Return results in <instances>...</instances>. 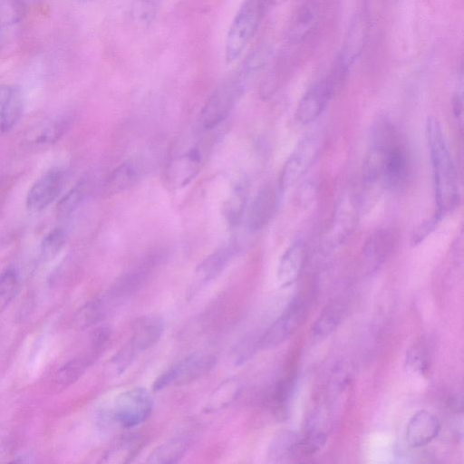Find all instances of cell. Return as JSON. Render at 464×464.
Masks as SVG:
<instances>
[{
	"label": "cell",
	"instance_id": "1",
	"mask_svg": "<svg viewBox=\"0 0 464 464\" xmlns=\"http://www.w3.org/2000/svg\"><path fill=\"white\" fill-rule=\"evenodd\" d=\"M426 138L437 207L434 215L442 220L459 201L457 173L441 126L434 117L427 119Z\"/></svg>",
	"mask_w": 464,
	"mask_h": 464
},
{
	"label": "cell",
	"instance_id": "2",
	"mask_svg": "<svg viewBox=\"0 0 464 464\" xmlns=\"http://www.w3.org/2000/svg\"><path fill=\"white\" fill-rule=\"evenodd\" d=\"M263 14V0H244L228 27L224 48L227 64L238 61L257 31Z\"/></svg>",
	"mask_w": 464,
	"mask_h": 464
},
{
	"label": "cell",
	"instance_id": "3",
	"mask_svg": "<svg viewBox=\"0 0 464 464\" xmlns=\"http://www.w3.org/2000/svg\"><path fill=\"white\" fill-rule=\"evenodd\" d=\"M153 401L142 387L129 388L119 393L109 409V418L123 429H131L146 421L152 411Z\"/></svg>",
	"mask_w": 464,
	"mask_h": 464
},
{
	"label": "cell",
	"instance_id": "4",
	"mask_svg": "<svg viewBox=\"0 0 464 464\" xmlns=\"http://www.w3.org/2000/svg\"><path fill=\"white\" fill-rule=\"evenodd\" d=\"M246 90V85L236 73L220 83L200 111L201 128L209 130L218 126L227 118Z\"/></svg>",
	"mask_w": 464,
	"mask_h": 464
},
{
	"label": "cell",
	"instance_id": "5",
	"mask_svg": "<svg viewBox=\"0 0 464 464\" xmlns=\"http://www.w3.org/2000/svg\"><path fill=\"white\" fill-rule=\"evenodd\" d=\"M164 333V320L158 314H148L135 320L128 343L112 361L119 370L125 369L140 353L153 347Z\"/></svg>",
	"mask_w": 464,
	"mask_h": 464
},
{
	"label": "cell",
	"instance_id": "6",
	"mask_svg": "<svg viewBox=\"0 0 464 464\" xmlns=\"http://www.w3.org/2000/svg\"><path fill=\"white\" fill-rule=\"evenodd\" d=\"M322 136L312 130L304 134L297 142L285 160L279 178L281 190L295 185L312 167L322 147Z\"/></svg>",
	"mask_w": 464,
	"mask_h": 464
},
{
	"label": "cell",
	"instance_id": "7",
	"mask_svg": "<svg viewBox=\"0 0 464 464\" xmlns=\"http://www.w3.org/2000/svg\"><path fill=\"white\" fill-rule=\"evenodd\" d=\"M216 363V358L208 353H193L174 363L153 382L154 391L168 387L183 386L194 382L208 373Z\"/></svg>",
	"mask_w": 464,
	"mask_h": 464
},
{
	"label": "cell",
	"instance_id": "8",
	"mask_svg": "<svg viewBox=\"0 0 464 464\" xmlns=\"http://www.w3.org/2000/svg\"><path fill=\"white\" fill-rule=\"evenodd\" d=\"M306 315V303L302 296L297 295L260 338L259 347L268 350L284 343L303 325Z\"/></svg>",
	"mask_w": 464,
	"mask_h": 464
},
{
	"label": "cell",
	"instance_id": "9",
	"mask_svg": "<svg viewBox=\"0 0 464 464\" xmlns=\"http://www.w3.org/2000/svg\"><path fill=\"white\" fill-rule=\"evenodd\" d=\"M341 77L336 71L334 75L321 80L306 91L295 111V119L300 124H309L321 116L334 96L336 83Z\"/></svg>",
	"mask_w": 464,
	"mask_h": 464
},
{
	"label": "cell",
	"instance_id": "10",
	"mask_svg": "<svg viewBox=\"0 0 464 464\" xmlns=\"http://www.w3.org/2000/svg\"><path fill=\"white\" fill-rule=\"evenodd\" d=\"M359 206V198L352 193L342 196L324 236L327 247H338L352 234L357 222Z\"/></svg>",
	"mask_w": 464,
	"mask_h": 464
},
{
	"label": "cell",
	"instance_id": "11",
	"mask_svg": "<svg viewBox=\"0 0 464 464\" xmlns=\"http://www.w3.org/2000/svg\"><path fill=\"white\" fill-rule=\"evenodd\" d=\"M63 172L59 168L51 169L38 178L26 194L27 210L39 213L52 205L63 188Z\"/></svg>",
	"mask_w": 464,
	"mask_h": 464
},
{
	"label": "cell",
	"instance_id": "12",
	"mask_svg": "<svg viewBox=\"0 0 464 464\" xmlns=\"http://www.w3.org/2000/svg\"><path fill=\"white\" fill-rule=\"evenodd\" d=\"M203 153L198 145H194L173 157L168 163L166 178L175 188L187 186L200 171Z\"/></svg>",
	"mask_w": 464,
	"mask_h": 464
},
{
	"label": "cell",
	"instance_id": "13",
	"mask_svg": "<svg viewBox=\"0 0 464 464\" xmlns=\"http://www.w3.org/2000/svg\"><path fill=\"white\" fill-rule=\"evenodd\" d=\"M369 30L367 15L363 13L357 14L351 22L345 40L343 42L338 71L344 74L361 55L366 43Z\"/></svg>",
	"mask_w": 464,
	"mask_h": 464
},
{
	"label": "cell",
	"instance_id": "14",
	"mask_svg": "<svg viewBox=\"0 0 464 464\" xmlns=\"http://www.w3.org/2000/svg\"><path fill=\"white\" fill-rule=\"evenodd\" d=\"M238 250L237 243L229 241L207 256L195 270L194 286L198 287L216 279L229 265Z\"/></svg>",
	"mask_w": 464,
	"mask_h": 464
},
{
	"label": "cell",
	"instance_id": "15",
	"mask_svg": "<svg viewBox=\"0 0 464 464\" xmlns=\"http://www.w3.org/2000/svg\"><path fill=\"white\" fill-rule=\"evenodd\" d=\"M395 244V236L387 228H380L366 238L362 249V264L368 272H375L389 258Z\"/></svg>",
	"mask_w": 464,
	"mask_h": 464
},
{
	"label": "cell",
	"instance_id": "16",
	"mask_svg": "<svg viewBox=\"0 0 464 464\" xmlns=\"http://www.w3.org/2000/svg\"><path fill=\"white\" fill-rule=\"evenodd\" d=\"M440 431V420L431 412L421 410L409 420L405 440L411 448H420L437 438Z\"/></svg>",
	"mask_w": 464,
	"mask_h": 464
},
{
	"label": "cell",
	"instance_id": "17",
	"mask_svg": "<svg viewBox=\"0 0 464 464\" xmlns=\"http://www.w3.org/2000/svg\"><path fill=\"white\" fill-rule=\"evenodd\" d=\"M68 128V121L63 117L44 120L29 128L22 139L28 149H43L60 140Z\"/></svg>",
	"mask_w": 464,
	"mask_h": 464
},
{
	"label": "cell",
	"instance_id": "18",
	"mask_svg": "<svg viewBox=\"0 0 464 464\" xmlns=\"http://www.w3.org/2000/svg\"><path fill=\"white\" fill-rule=\"evenodd\" d=\"M324 15L323 0H307L292 23L288 39L291 44H299L317 28Z\"/></svg>",
	"mask_w": 464,
	"mask_h": 464
},
{
	"label": "cell",
	"instance_id": "19",
	"mask_svg": "<svg viewBox=\"0 0 464 464\" xmlns=\"http://www.w3.org/2000/svg\"><path fill=\"white\" fill-rule=\"evenodd\" d=\"M277 202L275 187L269 183L263 185L254 197L247 216L250 230L257 231L267 225L272 218Z\"/></svg>",
	"mask_w": 464,
	"mask_h": 464
},
{
	"label": "cell",
	"instance_id": "20",
	"mask_svg": "<svg viewBox=\"0 0 464 464\" xmlns=\"http://www.w3.org/2000/svg\"><path fill=\"white\" fill-rule=\"evenodd\" d=\"M23 95L19 88L0 85V136L10 131L22 117Z\"/></svg>",
	"mask_w": 464,
	"mask_h": 464
},
{
	"label": "cell",
	"instance_id": "21",
	"mask_svg": "<svg viewBox=\"0 0 464 464\" xmlns=\"http://www.w3.org/2000/svg\"><path fill=\"white\" fill-rule=\"evenodd\" d=\"M304 262V248L301 241L289 246L279 259L276 281L280 287L292 285L298 279Z\"/></svg>",
	"mask_w": 464,
	"mask_h": 464
},
{
	"label": "cell",
	"instance_id": "22",
	"mask_svg": "<svg viewBox=\"0 0 464 464\" xmlns=\"http://www.w3.org/2000/svg\"><path fill=\"white\" fill-rule=\"evenodd\" d=\"M141 168L135 160H127L116 167L103 185L106 197L118 195L131 188L140 179Z\"/></svg>",
	"mask_w": 464,
	"mask_h": 464
},
{
	"label": "cell",
	"instance_id": "23",
	"mask_svg": "<svg viewBox=\"0 0 464 464\" xmlns=\"http://www.w3.org/2000/svg\"><path fill=\"white\" fill-rule=\"evenodd\" d=\"M191 437L187 433L175 435L158 447L148 456L147 462L156 464H171L178 462L188 450Z\"/></svg>",
	"mask_w": 464,
	"mask_h": 464
},
{
	"label": "cell",
	"instance_id": "24",
	"mask_svg": "<svg viewBox=\"0 0 464 464\" xmlns=\"http://www.w3.org/2000/svg\"><path fill=\"white\" fill-rule=\"evenodd\" d=\"M115 302L109 292L89 301L76 312L73 317L74 327L86 329L98 324L106 316Z\"/></svg>",
	"mask_w": 464,
	"mask_h": 464
},
{
	"label": "cell",
	"instance_id": "25",
	"mask_svg": "<svg viewBox=\"0 0 464 464\" xmlns=\"http://www.w3.org/2000/svg\"><path fill=\"white\" fill-rule=\"evenodd\" d=\"M300 435L292 430L276 433L267 449V460L271 463H283L297 455Z\"/></svg>",
	"mask_w": 464,
	"mask_h": 464
},
{
	"label": "cell",
	"instance_id": "26",
	"mask_svg": "<svg viewBox=\"0 0 464 464\" xmlns=\"http://www.w3.org/2000/svg\"><path fill=\"white\" fill-rule=\"evenodd\" d=\"M343 313V307L339 303H333L325 307L311 327L312 338L321 341L329 336L341 324Z\"/></svg>",
	"mask_w": 464,
	"mask_h": 464
},
{
	"label": "cell",
	"instance_id": "27",
	"mask_svg": "<svg viewBox=\"0 0 464 464\" xmlns=\"http://www.w3.org/2000/svg\"><path fill=\"white\" fill-rule=\"evenodd\" d=\"M247 200V185L246 182L237 183L227 199L225 201L223 214L229 228L238 226Z\"/></svg>",
	"mask_w": 464,
	"mask_h": 464
},
{
	"label": "cell",
	"instance_id": "28",
	"mask_svg": "<svg viewBox=\"0 0 464 464\" xmlns=\"http://www.w3.org/2000/svg\"><path fill=\"white\" fill-rule=\"evenodd\" d=\"M142 448V440L139 436L128 435L114 442L105 452L106 462L126 463L131 461Z\"/></svg>",
	"mask_w": 464,
	"mask_h": 464
},
{
	"label": "cell",
	"instance_id": "29",
	"mask_svg": "<svg viewBox=\"0 0 464 464\" xmlns=\"http://www.w3.org/2000/svg\"><path fill=\"white\" fill-rule=\"evenodd\" d=\"M240 392V386L237 380L231 378L227 379L213 391L210 395L205 409L208 412L220 411L237 399Z\"/></svg>",
	"mask_w": 464,
	"mask_h": 464
},
{
	"label": "cell",
	"instance_id": "30",
	"mask_svg": "<svg viewBox=\"0 0 464 464\" xmlns=\"http://www.w3.org/2000/svg\"><path fill=\"white\" fill-rule=\"evenodd\" d=\"M159 9V0H131L129 15L137 27L144 29L153 23Z\"/></svg>",
	"mask_w": 464,
	"mask_h": 464
},
{
	"label": "cell",
	"instance_id": "31",
	"mask_svg": "<svg viewBox=\"0 0 464 464\" xmlns=\"http://www.w3.org/2000/svg\"><path fill=\"white\" fill-rule=\"evenodd\" d=\"M92 356H78L65 362L55 375V382L63 388L77 382L92 363Z\"/></svg>",
	"mask_w": 464,
	"mask_h": 464
},
{
	"label": "cell",
	"instance_id": "32",
	"mask_svg": "<svg viewBox=\"0 0 464 464\" xmlns=\"http://www.w3.org/2000/svg\"><path fill=\"white\" fill-rule=\"evenodd\" d=\"M327 433L311 426L305 435L300 437L297 446V455L309 457L319 451L326 443Z\"/></svg>",
	"mask_w": 464,
	"mask_h": 464
},
{
	"label": "cell",
	"instance_id": "33",
	"mask_svg": "<svg viewBox=\"0 0 464 464\" xmlns=\"http://www.w3.org/2000/svg\"><path fill=\"white\" fill-rule=\"evenodd\" d=\"M19 285V276L14 269L8 268L0 275V313L14 299Z\"/></svg>",
	"mask_w": 464,
	"mask_h": 464
},
{
	"label": "cell",
	"instance_id": "34",
	"mask_svg": "<svg viewBox=\"0 0 464 464\" xmlns=\"http://www.w3.org/2000/svg\"><path fill=\"white\" fill-rule=\"evenodd\" d=\"M66 241V233L62 227H54L43 238L40 246L41 257L51 260L61 251Z\"/></svg>",
	"mask_w": 464,
	"mask_h": 464
},
{
	"label": "cell",
	"instance_id": "35",
	"mask_svg": "<svg viewBox=\"0 0 464 464\" xmlns=\"http://www.w3.org/2000/svg\"><path fill=\"white\" fill-rule=\"evenodd\" d=\"M405 362L408 368L424 375L430 368V356L423 344H415L407 352Z\"/></svg>",
	"mask_w": 464,
	"mask_h": 464
},
{
	"label": "cell",
	"instance_id": "36",
	"mask_svg": "<svg viewBox=\"0 0 464 464\" xmlns=\"http://www.w3.org/2000/svg\"><path fill=\"white\" fill-rule=\"evenodd\" d=\"M84 196V184L79 183L71 188L57 203V215L60 218L70 216L80 205Z\"/></svg>",
	"mask_w": 464,
	"mask_h": 464
},
{
	"label": "cell",
	"instance_id": "37",
	"mask_svg": "<svg viewBox=\"0 0 464 464\" xmlns=\"http://www.w3.org/2000/svg\"><path fill=\"white\" fill-rule=\"evenodd\" d=\"M23 0H2L0 2V25H12L24 15Z\"/></svg>",
	"mask_w": 464,
	"mask_h": 464
},
{
	"label": "cell",
	"instance_id": "38",
	"mask_svg": "<svg viewBox=\"0 0 464 464\" xmlns=\"http://www.w3.org/2000/svg\"><path fill=\"white\" fill-rule=\"evenodd\" d=\"M292 384L293 381L290 379L282 380L276 384L273 397L276 409L282 410L287 403L292 392Z\"/></svg>",
	"mask_w": 464,
	"mask_h": 464
},
{
	"label": "cell",
	"instance_id": "39",
	"mask_svg": "<svg viewBox=\"0 0 464 464\" xmlns=\"http://www.w3.org/2000/svg\"><path fill=\"white\" fill-rule=\"evenodd\" d=\"M440 221L441 220L433 215L430 219L420 225L413 233L411 239L412 244L415 246L421 243L435 229Z\"/></svg>",
	"mask_w": 464,
	"mask_h": 464
},
{
	"label": "cell",
	"instance_id": "40",
	"mask_svg": "<svg viewBox=\"0 0 464 464\" xmlns=\"http://www.w3.org/2000/svg\"><path fill=\"white\" fill-rule=\"evenodd\" d=\"M315 182L313 180L305 181L299 189L298 199L303 207H305L314 199L316 195Z\"/></svg>",
	"mask_w": 464,
	"mask_h": 464
},
{
	"label": "cell",
	"instance_id": "41",
	"mask_svg": "<svg viewBox=\"0 0 464 464\" xmlns=\"http://www.w3.org/2000/svg\"><path fill=\"white\" fill-rule=\"evenodd\" d=\"M111 336V330L107 326H102L97 328L92 337V347L97 352L101 350L104 344L108 342Z\"/></svg>",
	"mask_w": 464,
	"mask_h": 464
},
{
	"label": "cell",
	"instance_id": "42",
	"mask_svg": "<svg viewBox=\"0 0 464 464\" xmlns=\"http://www.w3.org/2000/svg\"><path fill=\"white\" fill-rule=\"evenodd\" d=\"M452 107H453V113L455 115V118L462 121V96L459 94H456L453 97L452 100Z\"/></svg>",
	"mask_w": 464,
	"mask_h": 464
},
{
	"label": "cell",
	"instance_id": "43",
	"mask_svg": "<svg viewBox=\"0 0 464 464\" xmlns=\"http://www.w3.org/2000/svg\"><path fill=\"white\" fill-rule=\"evenodd\" d=\"M272 4L278 5L287 0H269Z\"/></svg>",
	"mask_w": 464,
	"mask_h": 464
},
{
	"label": "cell",
	"instance_id": "44",
	"mask_svg": "<svg viewBox=\"0 0 464 464\" xmlns=\"http://www.w3.org/2000/svg\"><path fill=\"white\" fill-rule=\"evenodd\" d=\"M79 1L82 3H89V2H92L94 0H79Z\"/></svg>",
	"mask_w": 464,
	"mask_h": 464
}]
</instances>
